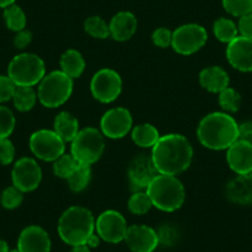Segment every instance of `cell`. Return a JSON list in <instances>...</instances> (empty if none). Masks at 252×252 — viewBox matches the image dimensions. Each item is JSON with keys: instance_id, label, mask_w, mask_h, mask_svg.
Returning a JSON list of instances; mask_svg holds the SVG:
<instances>
[{"instance_id": "obj_1", "label": "cell", "mask_w": 252, "mask_h": 252, "mask_svg": "<svg viewBox=\"0 0 252 252\" xmlns=\"http://www.w3.org/2000/svg\"><path fill=\"white\" fill-rule=\"evenodd\" d=\"M151 158L158 173L178 176L192 164V144L181 134L163 135L151 149Z\"/></svg>"}, {"instance_id": "obj_14", "label": "cell", "mask_w": 252, "mask_h": 252, "mask_svg": "<svg viewBox=\"0 0 252 252\" xmlns=\"http://www.w3.org/2000/svg\"><path fill=\"white\" fill-rule=\"evenodd\" d=\"M158 174L151 156L139 155L130 162L127 167V178L129 184L134 192L136 190H146L152 179Z\"/></svg>"}, {"instance_id": "obj_30", "label": "cell", "mask_w": 252, "mask_h": 252, "mask_svg": "<svg viewBox=\"0 0 252 252\" xmlns=\"http://www.w3.org/2000/svg\"><path fill=\"white\" fill-rule=\"evenodd\" d=\"M154 207L146 190H136L127 200V209L134 215H145Z\"/></svg>"}, {"instance_id": "obj_13", "label": "cell", "mask_w": 252, "mask_h": 252, "mask_svg": "<svg viewBox=\"0 0 252 252\" xmlns=\"http://www.w3.org/2000/svg\"><path fill=\"white\" fill-rule=\"evenodd\" d=\"M127 230L125 217L116 210H105L95 219V232L103 241L120 244L124 241Z\"/></svg>"}, {"instance_id": "obj_3", "label": "cell", "mask_w": 252, "mask_h": 252, "mask_svg": "<svg viewBox=\"0 0 252 252\" xmlns=\"http://www.w3.org/2000/svg\"><path fill=\"white\" fill-rule=\"evenodd\" d=\"M57 232L61 240L69 246L86 245L89 236L95 232V218L87 208L72 205L58 219Z\"/></svg>"}, {"instance_id": "obj_19", "label": "cell", "mask_w": 252, "mask_h": 252, "mask_svg": "<svg viewBox=\"0 0 252 252\" xmlns=\"http://www.w3.org/2000/svg\"><path fill=\"white\" fill-rule=\"evenodd\" d=\"M225 197L239 205L252 204V172L237 174L225 187Z\"/></svg>"}, {"instance_id": "obj_20", "label": "cell", "mask_w": 252, "mask_h": 252, "mask_svg": "<svg viewBox=\"0 0 252 252\" xmlns=\"http://www.w3.org/2000/svg\"><path fill=\"white\" fill-rule=\"evenodd\" d=\"M110 37L118 42L129 41L137 31V19L130 11H120L109 23Z\"/></svg>"}, {"instance_id": "obj_29", "label": "cell", "mask_w": 252, "mask_h": 252, "mask_svg": "<svg viewBox=\"0 0 252 252\" xmlns=\"http://www.w3.org/2000/svg\"><path fill=\"white\" fill-rule=\"evenodd\" d=\"M52 163L55 176L62 179H68L79 166V162L71 154H63Z\"/></svg>"}, {"instance_id": "obj_41", "label": "cell", "mask_w": 252, "mask_h": 252, "mask_svg": "<svg viewBox=\"0 0 252 252\" xmlns=\"http://www.w3.org/2000/svg\"><path fill=\"white\" fill-rule=\"evenodd\" d=\"M31 42H32V33L29 30L19 31L14 37V46L18 50H25Z\"/></svg>"}, {"instance_id": "obj_7", "label": "cell", "mask_w": 252, "mask_h": 252, "mask_svg": "<svg viewBox=\"0 0 252 252\" xmlns=\"http://www.w3.org/2000/svg\"><path fill=\"white\" fill-rule=\"evenodd\" d=\"M104 135L96 127H84L79 130L78 135L71 142L69 154L82 164L96 163L101 158L105 150Z\"/></svg>"}, {"instance_id": "obj_33", "label": "cell", "mask_w": 252, "mask_h": 252, "mask_svg": "<svg viewBox=\"0 0 252 252\" xmlns=\"http://www.w3.org/2000/svg\"><path fill=\"white\" fill-rule=\"evenodd\" d=\"M24 202V193L16 187L10 186L5 188L0 195V203L3 208L8 210H14L20 207Z\"/></svg>"}, {"instance_id": "obj_26", "label": "cell", "mask_w": 252, "mask_h": 252, "mask_svg": "<svg viewBox=\"0 0 252 252\" xmlns=\"http://www.w3.org/2000/svg\"><path fill=\"white\" fill-rule=\"evenodd\" d=\"M213 32L215 37L222 43H230L239 36L237 25L227 18H220L213 25Z\"/></svg>"}, {"instance_id": "obj_21", "label": "cell", "mask_w": 252, "mask_h": 252, "mask_svg": "<svg viewBox=\"0 0 252 252\" xmlns=\"http://www.w3.org/2000/svg\"><path fill=\"white\" fill-rule=\"evenodd\" d=\"M199 84L209 93L219 94L229 87L230 77L222 67L209 66L200 71Z\"/></svg>"}, {"instance_id": "obj_31", "label": "cell", "mask_w": 252, "mask_h": 252, "mask_svg": "<svg viewBox=\"0 0 252 252\" xmlns=\"http://www.w3.org/2000/svg\"><path fill=\"white\" fill-rule=\"evenodd\" d=\"M84 31L96 40H105L110 37L109 24L100 16H89L84 21Z\"/></svg>"}, {"instance_id": "obj_22", "label": "cell", "mask_w": 252, "mask_h": 252, "mask_svg": "<svg viewBox=\"0 0 252 252\" xmlns=\"http://www.w3.org/2000/svg\"><path fill=\"white\" fill-rule=\"evenodd\" d=\"M79 121L69 111H61L53 120V131L66 142H72L79 132Z\"/></svg>"}, {"instance_id": "obj_10", "label": "cell", "mask_w": 252, "mask_h": 252, "mask_svg": "<svg viewBox=\"0 0 252 252\" xmlns=\"http://www.w3.org/2000/svg\"><path fill=\"white\" fill-rule=\"evenodd\" d=\"M123 92V79L111 68H101L94 73L91 81V93L95 100L110 104L120 96Z\"/></svg>"}, {"instance_id": "obj_47", "label": "cell", "mask_w": 252, "mask_h": 252, "mask_svg": "<svg viewBox=\"0 0 252 252\" xmlns=\"http://www.w3.org/2000/svg\"><path fill=\"white\" fill-rule=\"evenodd\" d=\"M9 252H20L18 249H14V250H9Z\"/></svg>"}, {"instance_id": "obj_28", "label": "cell", "mask_w": 252, "mask_h": 252, "mask_svg": "<svg viewBox=\"0 0 252 252\" xmlns=\"http://www.w3.org/2000/svg\"><path fill=\"white\" fill-rule=\"evenodd\" d=\"M3 16L4 20H5L6 28H8L9 30L15 31V32L25 30L28 19H26V15L25 13H24L23 9H21L20 6L16 5V4L4 9Z\"/></svg>"}, {"instance_id": "obj_2", "label": "cell", "mask_w": 252, "mask_h": 252, "mask_svg": "<svg viewBox=\"0 0 252 252\" xmlns=\"http://www.w3.org/2000/svg\"><path fill=\"white\" fill-rule=\"evenodd\" d=\"M197 136L205 149L227 150L239 140V124L230 114L214 111L205 115L198 124Z\"/></svg>"}, {"instance_id": "obj_24", "label": "cell", "mask_w": 252, "mask_h": 252, "mask_svg": "<svg viewBox=\"0 0 252 252\" xmlns=\"http://www.w3.org/2000/svg\"><path fill=\"white\" fill-rule=\"evenodd\" d=\"M161 135L156 126L152 124H139L131 130V139L136 146L141 149H152L158 141Z\"/></svg>"}, {"instance_id": "obj_39", "label": "cell", "mask_w": 252, "mask_h": 252, "mask_svg": "<svg viewBox=\"0 0 252 252\" xmlns=\"http://www.w3.org/2000/svg\"><path fill=\"white\" fill-rule=\"evenodd\" d=\"M16 84L9 76H0V104L13 99L15 93Z\"/></svg>"}, {"instance_id": "obj_18", "label": "cell", "mask_w": 252, "mask_h": 252, "mask_svg": "<svg viewBox=\"0 0 252 252\" xmlns=\"http://www.w3.org/2000/svg\"><path fill=\"white\" fill-rule=\"evenodd\" d=\"M226 162L230 169L236 174L252 172V144L237 140L226 150Z\"/></svg>"}, {"instance_id": "obj_4", "label": "cell", "mask_w": 252, "mask_h": 252, "mask_svg": "<svg viewBox=\"0 0 252 252\" xmlns=\"http://www.w3.org/2000/svg\"><path fill=\"white\" fill-rule=\"evenodd\" d=\"M154 207L161 212L173 213L186 202V189L177 176L158 173L146 188Z\"/></svg>"}, {"instance_id": "obj_42", "label": "cell", "mask_w": 252, "mask_h": 252, "mask_svg": "<svg viewBox=\"0 0 252 252\" xmlns=\"http://www.w3.org/2000/svg\"><path fill=\"white\" fill-rule=\"evenodd\" d=\"M239 140L252 144V121H246L239 125Z\"/></svg>"}, {"instance_id": "obj_34", "label": "cell", "mask_w": 252, "mask_h": 252, "mask_svg": "<svg viewBox=\"0 0 252 252\" xmlns=\"http://www.w3.org/2000/svg\"><path fill=\"white\" fill-rule=\"evenodd\" d=\"M222 8L236 18L252 14V0H222Z\"/></svg>"}, {"instance_id": "obj_36", "label": "cell", "mask_w": 252, "mask_h": 252, "mask_svg": "<svg viewBox=\"0 0 252 252\" xmlns=\"http://www.w3.org/2000/svg\"><path fill=\"white\" fill-rule=\"evenodd\" d=\"M156 231L159 245H163V246L167 247L173 246L177 240H178V231L171 224H162Z\"/></svg>"}, {"instance_id": "obj_45", "label": "cell", "mask_w": 252, "mask_h": 252, "mask_svg": "<svg viewBox=\"0 0 252 252\" xmlns=\"http://www.w3.org/2000/svg\"><path fill=\"white\" fill-rule=\"evenodd\" d=\"M16 0H0V8H8V6L10 5H14L15 4Z\"/></svg>"}, {"instance_id": "obj_44", "label": "cell", "mask_w": 252, "mask_h": 252, "mask_svg": "<svg viewBox=\"0 0 252 252\" xmlns=\"http://www.w3.org/2000/svg\"><path fill=\"white\" fill-rule=\"evenodd\" d=\"M69 252H91V249L87 245H81V246H73Z\"/></svg>"}, {"instance_id": "obj_27", "label": "cell", "mask_w": 252, "mask_h": 252, "mask_svg": "<svg viewBox=\"0 0 252 252\" xmlns=\"http://www.w3.org/2000/svg\"><path fill=\"white\" fill-rule=\"evenodd\" d=\"M92 179V166L89 164L79 163L78 168L73 172L68 179H66L68 183L69 189L74 193L83 192L84 189L89 186Z\"/></svg>"}, {"instance_id": "obj_15", "label": "cell", "mask_w": 252, "mask_h": 252, "mask_svg": "<svg viewBox=\"0 0 252 252\" xmlns=\"http://www.w3.org/2000/svg\"><path fill=\"white\" fill-rule=\"evenodd\" d=\"M124 241L131 252H154L159 245L156 230L144 224L127 226Z\"/></svg>"}, {"instance_id": "obj_43", "label": "cell", "mask_w": 252, "mask_h": 252, "mask_svg": "<svg viewBox=\"0 0 252 252\" xmlns=\"http://www.w3.org/2000/svg\"><path fill=\"white\" fill-rule=\"evenodd\" d=\"M100 241L101 239L99 237V235L96 234V232H94V234H92L91 236H89V239L87 240L86 245L89 247V249H95V247L99 246Z\"/></svg>"}, {"instance_id": "obj_38", "label": "cell", "mask_w": 252, "mask_h": 252, "mask_svg": "<svg viewBox=\"0 0 252 252\" xmlns=\"http://www.w3.org/2000/svg\"><path fill=\"white\" fill-rule=\"evenodd\" d=\"M15 158V147L9 139H0V164L8 166Z\"/></svg>"}, {"instance_id": "obj_40", "label": "cell", "mask_w": 252, "mask_h": 252, "mask_svg": "<svg viewBox=\"0 0 252 252\" xmlns=\"http://www.w3.org/2000/svg\"><path fill=\"white\" fill-rule=\"evenodd\" d=\"M237 30L240 36L252 40V14L241 16L237 23Z\"/></svg>"}, {"instance_id": "obj_35", "label": "cell", "mask_w": 252, "mask_h": 252, "mask_svg": "<svg viewBox=\"0 0 252 252\" xmlns=\"http://www.w3.org/2000/svg\"><path fill=\"white\" fill-rule=\"evenodd\" d=\"M15 115L8 106L0 105V139H9L15 129Z\"/></svg>"}, {"instance_id": "obj_32", "label": "cell", "mask_w": 252, "mask_h": 252, "mask_svg": "<svg viewBox=\"0 0 252 252\" xmlns=\"http://www.w3.org/2000/svg\"><path fill=\"white\" fill-rule=\"evenodd\" d=\"M218 101L224 113L234 114L239 111L240 105H241V95L236 89L227 87L221 93H219Z\"/></svg>"}, {"instance_id": "obj_46", "label": "cell", "mask_w": 252, "mask_h": 252, "mask_svg": "<svg viewBox=\"0 0 252 252\" xmlns=\"http://www.w3.org/2000/svg\"><path fill=\"white\" fill-rule=\"evenodd\" d=\"M9 245L8 242L4 241L3 239H0V252H9Z\"/></svg>"}, {"instance_id": "obj_37", "label": "cell", "mask_w": 252, "mask_h": 252, "mask_svg": "<svg viewBox=\"0 0 252 252\" xmlns=\"http://www.w3.org/2000/svg\"><path fill=\"white\" fill-rule=\"evenodd\" d=\"M172 35L173 31L167 28H158L152 32L151 40L156 47L168 48L172 46Z\"/></svg>"}, {"instance_id": "obj_5", "label": "cell", "mask_w": 252, "mask_h": 252, "mask_svg": "<svg viewBox=\"0 0 252 252\" xmlns=\"http://www.w3.org/2000/svg\"><path fill=\"white\" fill-rule=\"evenodd\" d=\"M73 93V79L62 71H52L46 74L37 84V99L41 105L56 109L67 103Z\"/></svg>"}, {"instance_id": "obj_16", "label": "cell", "mask_w": 252, "mask_h": 252, "mask_svg": "<svg viewBox=\"0 0 252 252\" xmlns=\"http://www.w3.org/2000/svg\"><path fill=\"white\" fill-rule=\"evenodd\" d=\"M227 62L232 68L240 72H252V40L237 36L227 43Z\"/></svg>"}, {"instance_id": "obj_25", "label": "cell", "mask_w": 252, "mask_h": 252, "mask_svg": "<svg viewBox=\"0 0 252 252\" xmlns=\"http://www.w3.org/2000/svg\"><path fill=\"white\" fill-rule=\"evenodd\" d=\"M14 106L21 113H26L33 109L37 103V92L33 87H18L16 86L15 93L13 96Z\"/></svg>"}, {"instance_id": "obj_23", "label": "cell", "mask_w": 252, "mask_h": 252, "mask_svg": "<svg viewBox=\"0 0 252 252\" xmlns=\"http://www.w3.org/2000/svg\"><path fill=\"white\" fill-rule=\"evenodd\" d=\"M60 67L63 73H66L72 79H77L86 69V60L79 51L69 48L61 56Z\"/></svg>"}, {"instance_id": "obj_17", "label": "cell", "mask_w": 252, "mask_h": 252, "mask_svg": "<svg viewBox=\"0 0 252 252\" xmlns=\"http://www.w3.org/2000/svg\"><path fill=\"white\" fill-rule=\"evenodd\" d=\"M51 237L43 227L38 225L26 226L18 239L20 252H51Z\"/></svg>"}, {"instance_id": "obj_8", "label": "cell", "mask_w": 252, "mask_h": 252, "mask_svg": "<svg viewBox=\"0 0 252 252\" xmlns=\"http://www.w3.org/2000/svg\"><path fill=\"white\" fill-rule=\"evenodd\" d=\"M29 146L36 158L45 162H55L66 154V142L53 130L41 129L31 134Z\"/></svg>"}, {"instance_id": "obj_9", "label": "cell", "mask_w": 252, "mask_h": 252, "mask_svg": "<svg viewBox=\"0 0 252 252\" xmlns=\"http://www.w3.org/2000/svg\"><path fill=\"white\" fill-rule=\"evenodd\" d=\"M208 41V32L199 24H184L172 35L171 47L178 55L190 56L202 50Z\"/></svg>"}, {"instance_id": "obj_6", "label": "cell", "mask_w": 252, "mask_h": 252, "mask_svg": "<svg viewBox=\"0 0 252 252\" xmlns=\"http://www.w3.org/2000/svg\"><path fill=\"white\" fill-rule=\"evenodd\" d=\"M8 76L18 87H35L46 76L45 62L35 53L23 52L10 61Z\"/></svg>"}, {"instance_id": "obj_11", "label": "cell", "mask_w": 252, "mask_h": 252, "mask_svg": "<svg viewBox=\"0 0 252 252\" xmlns=\"http://www.w3.org/2000/svg\"><path fill=\"white\" fill-rule=\"evenodd\" d=\"M11 181L23 193L33 192L42 181V169L32 157H21L14 163Z\"/></svg>"}, {"instance_id": "obj_12", "label": "cell", "mask_w": 252, "mask_h": 252, "mask_svg": "<svg viewBox=\"0 0 252 252\" xmlns=\"http://www.w3.org/2000/svg\"><path fill=\"white\" fill-rule=\"evenodd\" d=\"M132 115L130 110L123 106L109 109L100 119V131L104 137L119 140L125 137L132 130Z\"/></svg>"}]
</instances>
